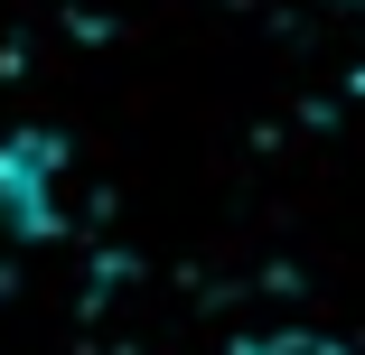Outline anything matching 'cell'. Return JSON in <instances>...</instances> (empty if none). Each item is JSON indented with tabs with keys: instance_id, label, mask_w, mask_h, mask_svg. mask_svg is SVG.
Listing matches in <instances>:
<instances>
[{
	"instance_id": "6da1fadb",
	"label": "cell",
	"mask_w": 365,
	"mask_h": 355,
	"mask_svg": "<svg viewBox=\"0 0 365 355\" xmlns=\"http://www.w3.org/2000/svg\"><path fill=\"white\" fill-rule=\"evenodd\" d=\"M66 187H76V140L66 131H10L0 140V300L38 243L66 234Z\"/></svg>"
},
{
	"instance_id": "7a4b0ae2",
	"label": "cell",
	"mask_w": 365,
	"mask_h": 355,
	"mask_svg": "<svg viewBox=\"0 0 365 355\" xmlns=\"http://www.w3.org/2000/svg\"><path fill=\"white\" fill-rule=\"evenodd\" d=\"M235 355H356V346L328 337V327H272V337H244Z\"/></svg>"
}]
</instances>
